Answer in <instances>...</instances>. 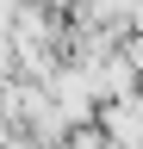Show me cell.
<instances>
[{"instance_id":"5b68a950","label":"cell","mask_w":143,"mask_h":149,"mask_svg":"<svg viewBox=\"0 0 143 149\" xmlns=\"http://www.w3.org/2000/svg\"><path fill=\"white\" fill-rule=\"evenodd\" d=\"M38 6H50V13H68V0H38Z\"/></svg>"},{"instance_id":"3957f363","label":"cell","mask_w":143,"mask_h":149,"mask_svg":"<svg viewBox=\"0 0 143 149\" xmlns=\"http://www.w3.org/2000/svg\"><path fill=\"white\" fill-rule=\"evenodd\" d=\"M44 149H106V137H100V124H68L56 143H44Z\"/></svg>"},{"instance_id":"6da1fadb","label":"cell","mask_w":143,"mask_h":149,"mask_svg":"<svg viewBox=\"0 0 143 149\" xmlns=\"http://www.w3.org/2000/svg\"><path fill=\"white\" fill-rule=\"evenodd\" d=\"M44 93H50V106L62 112V124H93V112H100L87 68H81V62H68V56H62V62L44 74Z\"/></svg>"},{"instance_id":"277c9868","label":"cell","mask_w":143,"mask_h":149,"mask_svg":"<svg viewBox=\"0 0 143 149\" xmlns=\"http://www.w3.org/2000/svg\"><path fill=\"white\" fill-rule=\"evenodd\" d=\"M6 74H19V68H13V37L0 31V81H6Z\"/></svg>"},{"instance_id":"7a4b0ae2","label":"cell","mask_w":143,"mask_h":149,"mask_svg":"<svg viewBox=\"0 0 143 149\" xmlns=\"http://www.w3.org/2000/svg\"><path fill=\"white\" fill-rule=\"evenodd\" d=\"M81 68H87V81H93V100H124V93H137V81H143V74L124 62V50H118V44H112V50H100L93 62H81Z\"/></svg>"},{"instance_id":"8992f818","label":"cell","mask_w":143,"mask_h":149,"mask_svg":"<svg viewBox=\"0 0 143 149\" xmlns=\"http://www.w3.org/2000/svg\"><path fill=\"white\" fill-rule=\"evenodd\" d=\"M137 112H143V81H137Z\"/></svg>"}]
</instances>
